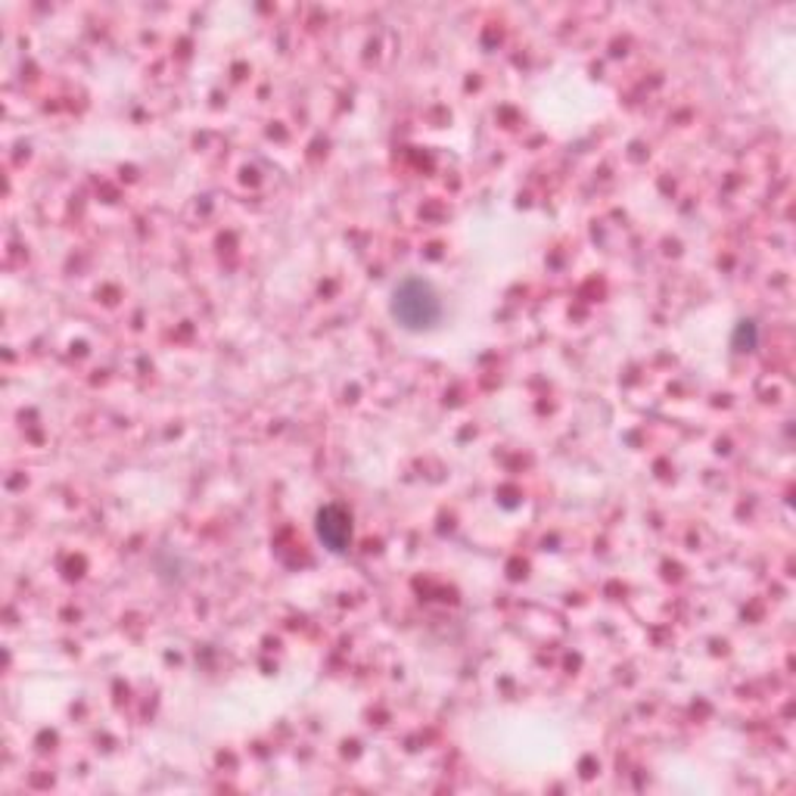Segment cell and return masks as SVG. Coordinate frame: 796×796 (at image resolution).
<instances>
[{"label":"cell","instance_id":"cell-1","mask_svg":"<svg viewBox=\"0 0 796 796\" xmlns=\"http://www.w3.org/2000/svg\"><path fill=\"white\" fill-rule=\"evenodd\" d=\"M392 312L410 330H424V327H432L439 320V299L424 280H405L395 290Z\"/></svg>","mask_w":796,"mask_h":796},{"label":"cell","instance_id":"cell-2","mask_svg":"<svg viewBox=\"0 0 796 796\" xmlns=\"http://www.w3.org/2000/svg\"><path fill=\"white\" fill-rule=\"evenodd\" d=\"M318 535L324 539V545L333 547V551H345L349 539H352V523H349V514L342 507H324L318 514Z\"/></svg>","mask_w":796,"mask_h":796}]
</instances>
